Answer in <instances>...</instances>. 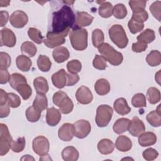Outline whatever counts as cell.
<instances>
[{"instance_id":"6da1fadb","label":"cell","mask_w":161,"mask_h":161,"mask_svg":"<svg viewBox=\"0 0 161 161\" xmlns=\"http://www.w3.org/2000/svg\"><path fill=\"white\" fill-rule=\"evenodd\" d=\"M51 26L50 31L56 33L64 32L75 26V15L72 9L67 5H64L59 10L53 12Z\"/></svg>"},{"instance_id":"7a4b0ae2","label":"cell","mask_w":161,"mask_h":161,"mask_svg":"<svg viewBox=\"0 0 161 161\" xmlns=\"http://www.w3.org/2000/svg\"><path fill=\"white\" fill-rule=\"evenodd\" d=\"M88 33L84 28L74 26L69 34L72 47L75 50L82 51L87 47Z\"/></svg>"},{"instance_id":"3957f363","label":"cell","mask_w":161,"mask_h":161,"mask_svg":"<svg viewBox=\"0 0 161 161\" xmlns=\"http://www.w3.org/2000/svg\"><path fill=\"white\" fill-rule=\"evenodd\" d=\"M98 52L106 61L113 65H119L123 60L122 53L116 51L108 43H103L98 47Z\"/></svg>"},{"instance_id":"277c9868","label":"cell","mask_w":161,"mask_h":161,"mask_svg":"<svg viewBox=\"0 0 161 161\" xmlns=\"http://www.w3.org/2000/svg\"><path fill=\"white\" fill-rule=\"evenodd\" d=\"M111 40L119 48H124L128 43V38L123 27L120 25H114L109 30Z\"/></svg>"},{"instance_id":"5b68a950","label":"cell","mask_w":161,"mask_h":161,"mask_svg":"<svg viewBox=\"0 0 161 161\" xmlns=\"http://www.w3.org/2000/svg\"><path fill=\"white\" fill-rule=\"evenodd\" d=\"M113 114V110L111 106L107 104H102L97 107L95 121L99 127H105L110 122Z\"/></svg>"},{"instance_id":"8992f818","label":"cell","mask_w":161,"mask_h":161,"mask_svg":"<svg viewBox=\"0 0 161 161\" xmlns=\"http://www.w3.org/2000/svg\"><path fill=\"white\" fill-rule=\"evenodd\" d=\"M70 30H67L64 32L56 33L52 31H48L46 38L43 40L44 44L50 48H54L64 44L65 42V38L67 36Z\"/></svg>"},{"instance_id":"52a82bcc","label":"cell","mask_w":161,"mask_h":161,"mask_svg":"<svg viewBox=\"0 0 161 161\" xmlns=\"http://www.w3.org/2000/svg\"><path fill=\"white\" fill-rule=\"evenodd\" d=\"M13 141L11 135L6 125L0 124V155H6L11 148Z\"/></svg>"},{"instance_id":"ba28073f","label":"cell","mask_w":161,"mask_h":161,"mask_svg":"<svg viewBox=\"0 0 161 161\" xmlns=\"http://www.w3.org/2000/svg\"><path fill=\"white\" fill-rule=\"evenodd\" d=\"M32 148L34 152L37 155L40 156L46 155L50 148L49 141L44 136H38L33 140Z\"/></svg>"},{"instance_id":"9c48e42d","label":"cell","mask_w":161,"mask_h":161,"mask_svg":"<svg viewBox=\"0 0 161 161\" xmlns=\"http://www.w3.org/2000/svg\"><path fill=\"white\" fill-rule=\"evenodd\" d=\"M74 136L78 138H84L91 132V126L90 123L85 119H80L75 121L74 125Z\"/></svg>"},{"instance_id":"30bf717a","label":"cell","mask_w":161,"mask_h":161,"mask_svg":"<svg viewBox=\"0 0 161 161\" xmlns=\"http://www.w3.org/2000/svg\"><path fill=\"white\" fill-rule=\"evenodd\" d=\"M9 21L13 27L21 28L27 24L28 17L25 12L21 10H17L11 14Z\"/></svg>"},{"instance_id":"8fae6325","label":"cell","mask_w":161,"mask_h":161,"mask_svg":"<svg viewBox=\"0 0 161 161\" xmlns=\"http://www.w3.org/2000/svg\"><path fill=\"white\" fill-rule=\"evenodd\" d=\"M16 43V38L11 30L4 28L1 30V46L13 47Z\"/></svg>"},{"instance_id":"7c38bea8","label":"cell","mask_w":161,"mask_h":161,"mask_svg":"<svg viewBox=\"0 0 161 161\" xmlns=\"http://www.w3.org/2000/svg\"><path fill=\"white\" fill-rule=\"evenodd\" d=\"M75 97L77 101L82 104H89L93 99V96L91 90L85 86H80L77 90Z\"/></svg>"},{"instance_id":"4fadbf2b","label":"cell","mask_w":161,"mask_h":161,"mask_svg":"<svg viewBox=\"0 0 161 161\" xmlns=\"http://www.w3.org/2000/svg\"><path fill=\"white\" fill-rule=\"evenodd\" d=\"M58 138L62 141L69 142L72 140L74 136L73 125L69 123L63 124L58 129Z\"/></svg>"},{"instance_id":"5bb4252c","label":"cell","mask_w":161,"mask_h":161,"mask_svg":"<svg viewBox=\"0 0 161 161\" xmlns=\"http://www.w3.org/2000/svg\"><path fill=\"white\" fill-rule=\"evenodd\" d=\"M128 130L132 136H138L145 131V124L137 116H134L130 122Z\"/></svg>"},{"instance_id":"9a60e30c","label":"cell","mask_w":161,"mask_h":161,"mask_svg":"<svg viewBox=\"0 0 161 161\" xmlns=\"http://www.w3.org/2000/svg\"><path fill=\"white\" fill-rule=\"evenodd\" d=\"M61 119V114L60 110L55 108L54 107H51L48 108L46 114V121L47 123L51 126H56Z\"/></svg>"},{"instance_id":"2e32d148","label":"cell","mask_w":161,"mask_h":161,"mask_svg":"<svg viewBox=\"0 0 161 161\" xmlns=\"http://www.w3.org/2000/svg\"><path fill=\"white\" fill-rule=\"evenodd\" d=\"M53 84L58 89L64 88L67 84V73L64 69L54 73L52 76Z\"/></svg>"},{"instance_id":"e0dca14e","label":"cell","mask_w":161,"mask_h":161,"mask_svg":"<svg viewBox=\"0 0 161 161\" xmlns=\"http://www.w3.org/2000/svg\"><path fill=\"white\" fill-rule=\"evenodd\" d=\"M156 142L157 136L153 132H143L138 136V143L143 147L153 145Z\"/></svg>"},{"instance_id":"ac0fdd59","label":"cell","mask_w":161,"mask_h":161,"mask_svg":"<svg viewBox=\"0 0 161 161\" xmlns=\"http://www.w3.org/2000/svg\"><path fill=\"white\" fill-rule=\"evenodd\" d=\"M94 19V17L86 12L79 11L76 14L75 26L78 27H84L89 26Z\"/></svg>"},{"instance_id":"d6986e66","label":"cell","mask_w":161,"mask_h":161,"mask_svg":"<svg viewBox=\"0 0 161 161\" xmlns=\"http://www.w3.org/2000/svg\"><path fill=\"white\" fill-rule=\"evenodd\" d=\"M52 56L55 61L60 64L65 62L69 58L70 53L66 47H58L53 50Z\"/></svg>"},{"instance_id":"ffe728a7","label":"cell","mask_w":161,"mask_h":161,"mask_svg":"<svg viewBox=\"0 0 161 161\" xmlns=\"http://www.w3.org/2000/svg\"><path fill=\"white\" fill-rule=\"evenodd\" d=\"M113 107L116 112L120 115H125L131 111V108L128 104L126 100L123 97H119L114 102Z\"/></svg>"},{"instance_id":"44dd1931","label":"cell","mask_w":161,"mask_h":161,"mask_svg":"<svg viewBox=\"0 0 161 161\" xmlns=\"http://www.w3.org/2000/svg\"><path fill=\"white\" fill-rule=\"evenodd\" d=\"M116 148L121 152H125L129 151L132 147V142L125 135L119 136L115 142Z\"/></svg>"},{"instance_id":"7402d4cb","label":"cell","mask_w":161,"mask_h":161,"mask_svg":"<svg viewBox=\"0 0 161 161\" xmlns=\"http://www.w3.org/2000/svg\"><path fill=\"white\" fill-rule=\"evenodd\" d=\"M114 147L113 142L108 138L101 140L97 144V149L99 152L103 155L111 153L114 149Z\"/></svg>"},{"instance_id":"603a6c76","label":"cell","mask_w":161,"mask_h":161,"mask_svg":"<svg viewBox=\"0 0 161 161\" xmlns=\"http://www.w3.org/2000/svg\"><path fill=\"white\" fill-rule=\"evenodd\" d=\"M33 86L37 94H45L49 89L47 80L43 77H38L34 79Z\"/></svg>"},{"instance_id":"cb8c5ba5","label":"cell","mask_w":161,"mask_h":161,"mask_svg":"<svg viewBox=\"0 0 161 161\" xmlns=\"http://www.w3.org/2000/svg\"><path fill=\"white\" fill-rule=\"evenodd\" d=\"M79 156V152L73 146H68L64 148L62 152V157L65 161L77 160Z\"/></svg>"},{"instance_id":"d4e9b609","label":"cell","mask_w":161,"mask_h":161,"mask_svg":"<svg viewBox=\"0 0 161 161\" xmlns=\"http://www.w3.org/2000/svg\"><path fill=\"white\" fill-rule=\"evenodd\" d=\"M131 120L128 118H121L117 119L113 125V129L115 133L121 134L128 130Z\"/></svg>"},{"instance_id":"484cf974","label":"cell","mask_w":161,"mask_h":161,"mask_svg":"<svg viewBox=\"0 0 161 161\" xmlns=\"http://www.w3.org/2000/svg\"><path fill=\"white\" fill-rule=\"evenodd\" d=\"M94 89L99 95H106L110 91V84L105 79H99L95 83Z\"/></svg>"},{"instance_id":"4316f807","label":"cell","mask_w":161,"mask_h":161,"mask_svg":"<svg viewBox=\"0 0 161 161\" xmlns=\"http://www.w3.org/2000/svg\"><path fill=\"white\" fill-rule=\"evenodd\" d=\"M16 64L20 70L23 72H28L31 69L32 62L28 57L21 55L17 57L16 59Z\"/></svg>"},{"instance_id":"83f0119b","label":"cell","mask_w":161,"mask_h":161,"mask_svg":"<svg viewBox=\"0 0 161 161\" xmlns=\"http://www.w3.org/2000/svg\"><path fill=\"white\" fill-rule=\"evenodd\" d=\"M99 3V7L98 8L99 14L104 18H109L113 14V7L111 3L107 1H101L97 2Z\"/></svg>"},{"instance_id":"f1b7e54d","label":"cell","mask_w":161,"mask_h":161,"mask_svg":"<svg viewBox=\"0 0 161 161\" xmlns=\"http://www.w3.org/2000/svg\"><path fill=\"white\" fill-rule=\"evenodd\" d=\"M155 35L154 31L149 28L144 30L136 37L138 42L145 44L150 43L155 40Z\"/></svg>"},{"instance_id":"f546056e","label":"cell","mask_w":161,"mask_h":161,"mask_svg":"<svg viewBox=\"0 0 161 161\" xmlns=\"http://www.w3.org/2000/svg\"><path fill=\"white\" fill-rule=\"evenodd\" d=\"M146 61L147 64L152 67L158 66L161 63V53L159 51L152 50L147 56Z\"/></svg>"},{"instance_id":"4dcf8cb0","label":"cell","mask_w":161,"mask_h":161,"mask_svg":"<svg viewBox=\"0 0 161 161\" xmlns=\"http://www.w3.org/2000/svg\"><path fill=\"white\" fill-rule=\"evenodd\" d=\"M21 51L22 53L29 57H33L37 52V48L32 42L26 41L22 43L21 46Z\"/></svg>"},{"instance_id":"1f68e13d","label":"cell","mask_w":161,"mask_h":161,"mask_svg":"<svg viewBox=\"0 0 161 161\" xmlns=\"http://www.w3.org/2000/svg\"><path fill=\"white\" fill-rule=\"evenodd\" d=\"M42 111L35 108L33 106H31L27 108L26 110V119L30 122H36L39 120L41 117Z\"/></svg>"},{"instance_id":"d6a6232c","label":"cell","mask_w":161,"mask_h":161,"mask_svg":"<svg viewBox=\"0 0 161 161\" xmlns=\"http://www.w3.org/2000/svg\"><path fill=\"white\" fill-rule=\"evenodd\" d=\"M37 65L41 71L46 72L50 70L52 66V62L47 56L40 55L37 59Z\"/></svg>"},{"instance_id":"836d02e7","label":"cell","mask_w":161,"mask_h":161,"mask_svg":"<svg viewBox=\"0 0 161 161\" xmlns=\"http://www.w3.org/2000/svg\"><path fill=\"white\" fill-rule=\"evenodd\" d=\"M147 97L150 104H155L160 101V91L155 87H151L147 90Z\"/></svg>"},{"instance_id":"e575fe53","label":"cell","mask_w":161,"mask_h":161,"mask_svg":"<svg viewBox=\"0 0 161 161\" xmlns=\"http://www.w3.org/2000/svg\"><path fill=\"white\" fill-rule=\"evenodd\" d=\"M33 106L41 111L47 109L48 107V99L45 94H37L33 103Z\"/></svg>"},{"instance_id":"d590c367","label":"cell","mask_w":161,"mask_h":161,"mask_svg":"<svg viewBox=\"0 0 161 161\" xmlns=\"http://www.w3.org/2000/svg\"><path fill=\"white\" fill-rule=\"evenodd\" d=\"M9 85L12 88L16 89V87L21 84L26 83L27 80L25 76L19 73H14L10 75L9 80Z\"/></svg>"},{"instance_id":"8d00e7d4","label":"cell","mask_w":161,"mask_h":161,"mask_svg":"<svg viewBox=\"0 0 161 161\" xmlns=\"http://www.w3.org/2000/svg\"><path fill=\"white\" fill-rule=\"evenodd\" d=\"M60 111L63 114L70 113L74 108V104L72 101L67 96H66L58 104Z\"/></svg>"},{"instance_id":"74e56055","label":"cell","mask_w":161,"mask_h":161,"mask_svg":"<svg viewBox=\"0 0 161 161\" xmlns=\"http://www.w3.org/2000/svg\"><path fill=\"white\" fill-rule=\"evenodd\" d=\"M147 121L153 127H159L161 125V114L156 110L150 112L146 116Z\"/></svg>"},{"instance_id":"f35d334b","label":"cell","mask_w":161,"mask_h":161,"mask_svg":"<svg viewBox=\"0 0 161 161\" xmlns=\"http://www.w3.org/2000/svg\"><path fill=\"white\" fill-rule=\"evenodd\" d=\"M104 40V33L100 29H95L92 33V42L94 47H99Z\"/></svg>"},{"instance_id":"ab89813d","label":"cell","mask_w":161,"mask_h":161,"mask_svg":"<svg viewBox=\"0 0 161 161\" xmlns=\"http://www.w3.org/2000/svg\"><path fill=\"white\" fill-rule=\"evenodd\" d=\"M20 94L24 100H27L32 94V89L31 87L26 83H23L18 86L15 89Z\"/></svg>"},{"instance_id":"60d3db41","label":"cell","mask_w":161,"mask_h":161,"mask_svg":"<svg viewBox=\"0 0 161 161\" xmlns=\"http://www.w3.org/2000/svg\"><path fill=\"white\" fill-rule=\"evenodd\" d=\"M127 13L126 8L123 4H117L113 8V14L117 19L125 18L127 15Z\"/></svg>"},{"instance_id":"b9f144b4","label":"cell","mask_w":161,"mask_h":161,"mask_svg":"<svg viewBox=\"0 0 161 161\" xmlns=\"http://www.w3.org/2000/svg\"><path fill=\"white\" fill-rule=\"evenodd\" d=\"M28 35L30 38L37 44H41L43 42V36L41 31L35 28H30L28 30Z\"/></svg>"},{"instance_id":"7bdbcfd3","label":"cell","mask_w":161,"mask_h":161,"mask_svg":"<svg viewBox=\"0 0 161 161\" xmlns=\"http://www.w3.org/2000/svg\"><path fill=\"white\" fill-rule=\"evenodd\" d=\"M26 145V140L25 137H19L16 140H13L11 144V149L16 153L22 152Z\"/></svg>"},{"instance_id":"ee69618b","label":"cell","mask_w":161,"mask_h":161,"mask_svg":"<svg viewBox=\"0 0 161 161\" xmlns=\"http://www.w3.org/2000/svg\"><path fill=\"white\" fill-rule=\"evenodd\" d=\"M131 104L135 108L146 107L147 102L145 96L143 93L135 94L131 99Z\"/></svg>"},{"instance_id":"f6af8a7d","label":"cell","mask_w":161,"mask_h":161,"mask_svg":"<svg viewBox=\"0 0 161 161\" xmlns=\"http://www.w3.org/2000/svg\"><path fill=\"white\" fill-rule=\"evenodd\" d=\"M67 69L71 74H77L80 72L82 69V64L78 60H72L68 62Z\"/></svg>"},{"instance_id":"bcb514c9","label":"cell","mask_w":161,"mask_h":161,"mask_svg":"<svg viewBox=\"0 0 161 161\" xmlns=\"http://www.w3.org/2000/svg\"><path fill=\"white\" fill-rule=\"evenodd\" d=\"M149 9L153 16L155 17L158 21H160L161 16V1H157L153 3L150 5Z\"/></svg>"},{"instance_id":"7dc6e473","label":"cell","mask_w":161,"mask_h":161,"mask_svg":"<svg viewBox=\"0 0 161 161\" xmlns=\"http://www.w3.org/2000/svg\"><path fill=\"white\" fill-rule=\"evenodd\" d=\"M128 28L130 32L133 34H136L141 31L144 28V24L142 23L138 22L133 19H130L128 23Z\"/></svg>"},{"instance_id":"c3c4849f","label":"cell","mask_w":161,"mask_h":161,"mask_svg":"<svg viewBox=\"0 0 161 161\" xmlns=\"http://www.w3.org/2000/svg\"><path fill=\"white\" fill-rule=\"evenodd\" d=\"M92 65L94 68L98 70H104L107 67L106 60L103 57L99 55H96L93 62Z\"/></svg>"},{"instance_id":"681fc988","label":"cell","mask_w":161,"mask_h":161,"mask_svg":"<svg viewBox=\"0 0 161 161\" xmlns=\"http://www.w3.org/2000/svg\"><path fill=\"white\" fill-rule=\"evenodd\" d=\"M8 104L9 107L13 108H16L19 107L21 104V99L20 97L13 92L8 93Z\"/></svg>"},{"instance_id":"f907efd6","label":"cell","mask_w":161,"mask_h":161,"mask_svg":"<svg viewBox=\"0 0 161 161\" xmlns=\"http://www.w3.org/2000/svg\"><path fill=\"white\" fill-rule=\"evenodd\" d=\"M11 64V58L8 53L1 52L0 53V69H7Z\"/></svg>"},{"instance_id":"816d5d0a","label":"cell","mask_w":161,"mask_h":161,"mask_svg":"<svg viewBox=\"0 0 161 161\" xmlns=\"http://www.w3.org/2000/svg\"><path fill=\"white\" fill-rule=\"evenodd\" d=\"M148 14L147 11H145V9L136 11V12H133L131 17V19L142 23L146 21L148 19Z\"/></svg>"},{"instance_id":"f5cc1de1","label":"cell","mask_w":161,"mask_h":161,"mask_svg":"<svg viewBox=\"0 0 161 161\" xmlns=\"http://www.w3.org/2000/svg\"><path fill=\"white\" fill-rule=\"evenodd\" d=\"M129 5L133 12L144 10L146 6V1H130Z\"/></svg>"},{"instance_id":"db71d44e","label":"cell","mask_w":161,"mask_h":161,"mask_svg":"<svg viewBox=\"0 0 161 161\" xmlns=\"http://www.w3.org/2000/svg\"><path fill=\"white\" fill-rule=\"evenodd\" d=\"M158 156V152L153 148H148L145 150L143 152V157L144 158V159L148 161L153 160L155 158H157Z\"/></svg>"},{"instance_id":"11a10c76","label":"cell","mask_w":161,"mask_h":161,"mask_svg":"<svg viewBox=\"0 0 161 161\" xmlns=\"http://www.w3.org/2000/svg\"><path fill=\"white\" fill-rule=\"evenodd\" d=\"M79 80V76L77 74H67V86H72Z\"/></svg>"},{"instance_id":"9f6ffc18","label":"cell","mask_w":161,"mask_h":161,"mask_svg":"<svg viewBox=\"0 0 161 161\" xmlns=\"http://www.w3.org/2000/svg\"><path fill=\"white\" fill-rule=\"evenodd\" d=\"M67 96V94L62 91H59L56 92L53 96V102L54 103V104H55L56 106H58L59 103L66 97Z\"/></svg>"},{"instance_id":"6f0895ef","label":"cell","mask_w":161,"mask_h":161,"mask_svg":"<svg viewBox=\"0 0 161 161\" xmlns=\"http://www.w3.org/2000/svg\"><path fill=\"white\" fill-rule=\"evenodd\" d=\"M147 47H148L147 44L137 42L136 43H133L132 44L131 48L134 52L140 53V52H144L147 48Z\"/></svg>"},{"instance_id":"680465c9","label":"cell","mask_w":161,"mask_h":161,"mask_svg":"<svg viewBox=\"0 0 161 161\" xmlns=\"http://www.w3.org/2000/svg\"><path fill=\"white\" fill-rule=\"evenodd\" d=\"M10 75L7 69H0V84H4L9 82Z\"/></svg>"},{"instance_id":"91938a15","label":"cell","mask_w":161,"mask_h":161,"mask_svg":"<svg viewBox=\"0 0 161 161\" xmlns=\"http://www.w3.org/2000/svg\"><path fill=\"white\" fill-rule=\"evenodd\" d=\"M10 113L9 106L8 104H4L0 106V117L1 118H6Z\"/></svg>"},{"instance_id":"94428289","label":"cell","mask_w":161,"mask_h":161,"mask_svg":"<svg viewBox=\"0 0 161 161\" xmlns=\"http://www.w3.org/2000/svg\"><path fill=\"white\" fill-rule=\"evenodd\" d=\"M9 19V13L6 11H1L0 12V26L1 27L4 26Z\"/></svg>"},{"instance_id":"6125c7cd","label":"cell","mask_w":161,"mask_h":161,"mask_svg":"<svg viewBox=\"0 0 161 161\" xmlns=\"http://www.w3.org/2000/svg\"><path fill=\"white\" fill-rule=\"evenodd\" d=\"M8 93L5 92L3 89H0V106L6 104L8 101Z\"/></svg>"},{"instance_id":"be15d7a7","label":"cell","mask_w":161,"mask_h":161,"mask_svg":"<svg viewBox=\"0 0 161 161\" xmlns=\"http://www.w3.org/2000/svg\"><path fill=\"white\" fill-rule=\"evenodd\" d=\"M155 79V81L160 85V70H158L157 73H156Z\"/></svg>"},{"instance_id":"e7e4bbea","label":"cell","mask_w":161,"mask_h":161,"mask_svg":"<svg viewBox=\"0 0 161 161\" xmlns=\"http://www.w3.org/2000/svg\"><path fill=\"white\" fill-rule=\"evenodd\" d=\"M21 160H34V158L32 157L31 155H24L21 158Z\"/></svg>"},{"instance_id":"03108f58","label":"cell","mask_w":161,"mask_h":161,"mask_svg":"<svg viewBox=\"0 0 161 161\" xmlns=\"http://www.w3.org/2000/svg\"><path fill=\"white\" fill-rule=\"evenodd\" d=\"M9 3H10L9 1H0V6L1 7L8 6Z\"/></svg>"}]
</instances>
